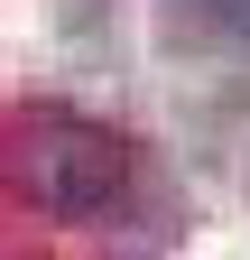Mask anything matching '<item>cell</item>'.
I'll use <instances>...</instances> for the list:
<instances>
[{
  "label": "cell",
  "instance_id": "6da1fadb",
  "mask_svg": "<svg viewBox=\"0 0 250 260\" xmlns=\"http://www.w3.org/2000/svg\"><path fill=\"white\" fill-rule=\"evenodd\" d=\"M28 186L56 223H102L130 205L139 186V149L120 140L111 121H74V112H47L37 140H28Z\"/></svg>",
  "mask_w": 250,
  "mask_h": 260
},
{
  "label": "cell",
  "instance_id": "7a4b0ae2",
  "mask_svg": "<svg viewBox=\"0 0 250 260\" xmlns=\"http://www.w3.org/2000/svg\"><path fill=\"white\" fill-rule=\"evenodd\" d=\"M158 47L167 56H232V47H250V0H158Z\"/></svg>",
  "mask_w": 250,
  "mask_h": 260
}]
</instances>
